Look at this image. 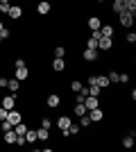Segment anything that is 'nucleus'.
<instances>
[{"label": "nucleus", "instance_id": "27", "mask_svg": "<svg viewBox=\"0 0 136 152\" xmlns=\"http://www.w3.org/2000/svg\"><path fill=\"white\" fill-rule=\"evenodd\" d=\"M66 55V48L64 45H57V48H55V57H64Z\"/></svg>", "mask_w": 136, "mask_h": 152}, {"label": "nucleus", "instance_id": "4", "mask_svg": "<svg viewBox=\"0 0 136 152\" xmlns=\"http://www.w3.org/2000/svg\"><path fill=\"white\" fill-rule=\"evenodd\" d=\"M111 45H113V39L111 37H100L97 39V50H111Z\"/></svg>", "mask_w": 136, "mask_h": 152}, {"label": "nucleus", "instance_id": "2", "mask_svg": "<svg viewBox=\"0 0 136 152\" xmlns=\"http://www.w3.org/2000/svg\"><path fill=\"white\" fill-rule=\"evenodd\" d=\"M7 123H9V125H18L20 121H23V116H20V111H16V109H9V111H7V118H5Z\"/></svg>", "mask_w": 136, "mask_h": 152}, {"label": "nucleus", "instance_id": "14", "mask_svg": "<svg viewBox=\"0 0 136 152\" xmlns=\"http://www.w3.org/2000/svg\"><path fill=\"white\" fill-rule=\"evenodd\" d=\"M2 134H5V143L7 145H16V139H18V136H16L14 129H7V132H2Z\"/></svg>", "mask_w": 136, "mask_h": 152}, {"label": "nucleus", "instance_id": "41", "mask_svg": "<svg viewBox=\"0 0 136 152\" xmlns=\"http://www.w3.org/2000/svg\"><path fill=\"white\" fill-rule=\"evenodd\" d=\"M97 2H104V0H97Z\"/></svg>", "mask_w": 136, "mask_h": 152}, {"label": "nucleus", "instance_id": "35", "mask_svg": "<svg viewBox=\"0 0 136 152\" xmlns=\"http://www.w3.org/2000/svg\"><path fill=\"white\" fill-rule=\"evenodd\" d=\"M5 118H7V109L0 107V121H5Z\"/></svg>", "mask_w": 136, "mask_h": 152}, {"label": "nucleus", "instance_id": "24", "mask_svg": "<svg viewBox=\"0 0 136 152\" xmlns=\"http://www.w3.org/2000/svg\"><path fill=\"white\" fill-rule=\"evenodd\" d=\"M82 86H84V84L79 82V80H73V82H71V89H73V93H79V91H82Z\"/></svg>", "mask_w": 136, "mask_h": 152}, {"label": "nucleus", "instance_id": "1", "mask_svg": "<svg viewBox=\"0 0 136 152\" xmlns=\"http://www.w3.org/2000/svg\"><path fill=\"white\" fill-rule=\"evenodd\" d=\"M118 16H120V25H123V27H132V25H134L136 14H132V12H127V9H125V12H120Z\"/></svg>", "mask_w": 136, "mask_h": 152}, {"label": "nucleus", "instance_id": "36", "mask_svg": "<svg viewBox=\"0 0 136 152\" xmlns=\"http://www.w3.org/2000/svg\"><path fill=\"white\" fill-rule=\"evenodd\" d=\"M0 37H2V41H5V39L9 37V30H7V27H2V32H0Z\"/></svg>", "mask_w": 136, "mask_h": 152}, {"label": "nucleus", "instance_id": "17", "mask_svg": "<svg viewBox=\"0 0 136 152\" xmlns=\"http://www.w3.org/2000/svg\"><path fill=\"white\" fill-rule=\"evenodd\" d=\"M48 139H50V129L39 127V129H36V141H48Z\"/></svg>", "mask_w": 136, "mask_h": 152}, {"label": "nucleus", "instance_id": "33", "mask_svg": "<svg viewBox=\"0 0 136 152\" xmlns=\"http://www.w3.org/2000/svg\"><path fill=\"white\" fill-rule=\"evenodd\" d=\"M14 66H16V68H23V66H25V59H16V61H14Z\"/></svg>", "mask_w": 136, "mask_h": 152}, {"label": "nucleus", "instance_id": "40", "mask_svg": "<svg viewBox=\"0 0 136 152\" xmlns=\"http://www.w3.org/2000/svg\"><path fill=\"white\" fill-rule=\"evenodd\" d=\"M0 43H2V37H0Z\"/></svg>", "mask_w": 136, "mask_h": 152}, {"label": "nucleus", "instance_id": "30", "mask_svg": "<svg viewBox=\"0 0 136 152\" xmlns=\"http://www.w3.org/2000/svg\"><path fill=\"white\" fill-rule=\"evenodd\" d=\"M41 127H45V129H50V127H52V121H50V118H43V121H41Z\"/></svg>", "mask_w": 136, "mask_h": 152}, {"label": "nucleus", "instance_id": "26", "mask_svg": "<svg viewBox=\"0 0 136 152\" xmlns=\"http://www.w3.org/2000/svg\"><path fill=\"white\" fill-rule=\"evenodd\" d=\"M89 125H91L89 116H79V127H89Z\"/></svg>", "mask_w": 136, "mask_h": 152}, {"label": "nucleus", "instance_id": "9", "mask_svg": "<svg viewBox=\"0 0 136 152\" xmlns=\"http://www.w3.org/2000/svg\"><path fill=\"white\" fill-rule=\"evenodd\" d=\"M14 77H16L18 82H25L27 77H30V70H27V66H23V68H16V73H14Z\"/></svg>", "mask_w": 136, "mask_h": 152}, {"label": "nucleus", "instance_id": "25", "mask_svg": "<svg viewBox=\"0 0 136 152\" xmlns=\"http://www.w3.org/2000/svg\"><path fill=\"white\" fill-rule=\"evenodd\" d=\"M123 148H127V150H129V148H134V136H132V134L123 139Z\"/></svg>", "mask_w": 136, "mask_h": 152}, {"label": "nucleus", "instance_id": "37", "mask_svg": "<svg viewBox=\"0 0 136 152\" xmlns=\"http://www.w3.org/2000/svg\"><path fill=\"white\" fill-rule=\"evenodd\" d=\"M0 86H2V89H7V77H0Z\"/></svg>", "mask_w": 136, "mask_h": 152}, {"label": "nucleus", "instance_id": "29", "mask_svg": "<svg viewBox=\"0 0 136 152\" xmlns=\"http://www.w3.org/2000/svg\"><path fill=\"white\" fill-rule=\"evenodd\" d=\"M125 41H127V43H134V41H136V32H127Z\"/></svg>", "mask_w": 136, "mask_h": 152}, {"label": "nucleus", "instance_id": "12", "mask_svg": "<svg viewBox=\"0 0 136 152\" xmlns=\"http://www.w3.org/2000/svg\"><path fill=\"white\" fill-rule=\"evenodd\" d=\"M86 25L95 32V30H100V27H102V20H100V16H91V18L86 20Z\"/></svg>", "mask_w": 136, "mask_h": 152}, {"label": "nucleus", "instance_id": "18", "mask_svg": "<svg viewBox=\"0 0 136 152\" xmlns=\"http://www.w3.org/2000/svg\"><path fill=\"white\" fill-rule=\"evenodd\" d=\"M73 114H75V116H86V107H84V102H75V107H73Z\"/></svg>", "mask_w": 136, "mask_h": 152}, {"label": "nucleus", "instance_id": "32", "mask_svg": "<svg viewBox=\"0 0 136 152\" xmlns=\"http://www.w3.org/2000/svg\"><path fill=\"white\" fill-rule=\"evenodd\" d=\"M79 132V127L77 125H73V123H71V127H68V134H77Z\"/></svg>", "mask_w": 136, "mask_h": 152}, {"label": "nucleus", "instance_id": "10", "mask_svg": "<svg viewBox=\"0 0 136 152\" xmlns=\"http://www.w3.org/2000/svg\"><path fill=\"white\" fill-rule=\"evenodd\" d=\"M84 107H86V111H89V109L100 107V102H97V98H95V95H86V98H84Z\"/></svg>", "mask_w": 136, "mask_h": 152}, {"label": "nucleus", "instance_id": "39", "mask_svg": "<svg viewBox=\"0 0 136 152\" xmlns=\"http://www.w3.org/2000/svg\"><path fill=\"white\" fill-rule=\"evenodd\" d=\"M0 2H9V0H0Z\"/></svg>", "mask_w": 136, "mask_h": 152}, {"label": "nucleus", "instance_id": "11", "mask_svg": "<svg viewBox=\"0 0 136 152\" xmlns=\"http://www.w3.org/2000/svg\"><path fill=\"white\" fill-rule=\"evenodd\" d=\"M7 16H9V18H14V20H18L20 16H23V9H20V7H16V5H9V12H7Z\"/></svg>", "mask_w": 136, "mask_h": 152}, {"label": "nucleus", "instance_id": "19", "mask_svg": "<svg viewBox=\"0 0 136 152\" xmlns=\"http://www.w3.org/2000/svg\"><path fill=\"white\" fill-rule=\"evenodd\" d=\"M82 57H84L86 61H95V59H97V52H95V50H91V48H86V50L82 52Z\"/></svg>", "mask_w": 136, "mask_h": 152}, {"label": "nucleus", "instance_id": "6", "mask_svg": "<svg viewBox=\"0 0 136 152\" xmlns=\"http://www.w3.org/2000/svg\"><path fill=\"white\" fill-rule=\"evenodd\" d=\"M0 107H5L7 111H9V109H14L16 107V95H5V98H2V102H0Z\"/></svg>", "mask_w": 136, "mask_h": 152}, {"label": "nucleus", "instance_id": "3", "mask_svg": "<svg viewBox=\"0 0 136 152\" xmlns=\"http://www.w3.org/2000/svg\"><path fill=\"white\" fill-rule=\"evenodd\" d=\"M86 116H89L91 118V123H100L104 118V111L100 107H95V109H89V111H86Z\"/></svg>", "mask_w": 136, "mask_h": 152}, {"label": "nucleus", "instance_id": "21", "mask_svg": "<svg viewBox=\"0 0 136 152\" xmlns=\"http://www.w3.org/2000/svg\"><path fill=\"white\" fill-rule=\"evenodd\" d=\"M100 37H111L113 39V27L111 25H102L100 27Z\"/></svg>", "mask_w": 136, "mask_h": 152}, {"label": "nucleus", "instance_id": "8", "mask_svg": "<svg viewBox=\"0 0 136 152\" xmlns=\"http://www.w3.org/2000/svg\"><path fill=\"white\" fill-rule=\"evenodd\" d=\"M52 70H55V73H64V70H66L64 57H55V61H52Z\"/></svg>", "mask_w": 136, "mask_h": 152}, {"label": "nucleus", "instance_id": "13", "mask_svg": "<svg viewBox=\"0 0 136 152\" xmlns=\"http://www.w3.org/2000/svg\"><path fill=\"white\" fill-rule=\"evenodd\" d=\"M7 89L12 91L14 95H18V91H20V82L16 80V77H14V80H7Z\"/></svg>", "mask_w": 136, "mask_h": 152}, {"label": "nucleus", "instance_id": "15", "mask_svg": "<svg viewBox=\"0 0 136 152\" xmlns=\"http://www.w3.org/2000/svg\"><path fill=\"white\" fill-rule=\"evenodd\" d=\"M71 118H68V116H59V118H57V127H59V129H68V127H71Z\"/></svg>", "mask_w": 136, "mask_h": 152}, {"label": "nucleus", "instance_id": "31", "mask_svg": "<svg viewBox=\"0 0 136 152\" xmlns=\"http://www.w3.org/2000/svg\"><path fill=\"white\" fill-rule=\"evenodd\" d=\"M9 12V2H0V14H7Z\"/></svg>", "mask_w": 136, "mask_h": 152}, {"label": "nucleus", "instance_id": "20", "mask_svg": "<svg viewBox=\"0 0 136 152\" xmlns=\"http://www.w3.org/2000/svg\"><path fill=\"white\" fill-rule=\"evenodd\" d=\"M14 132H16V136H25V132H27V125H23V121H20L18 125H14Z\"/></svg>", "mask_w": 136, "mask_h": 152}, {"label": "nucleus", "instance_id": "5", "mask_svg": "<svg viewBox=\"0 0 136 152\" xmlns=\"http://www.w3.org/2000/svg\"><path fill=\"white\" fill-rule=\"evenodd\" d=\"M50 9H52V5L48 2V0H39V5H36V14H39V16L50 14Z\"/></svg>", "mask_w": 136, "mask_h": 152}, {"label": "nucleus", "instance_id": "7", "mask_svg": "<svg viewBox=\"0 0 136 152\" xmlns=\"http://www.w3.org/2000/svg\"><path fill=\"white\" fill-rule=\"evenodd\" d=\"M45 104H48V107H50V109H57L59 104H61V98H59L57 93H50V95H48V98H45Z\"/></svg>", "mask_w": 136, "mask_h": 152}, {"label": "nucleus", "instance_id": "22", "mask_svg": "<svg viewBox=\"0 0 136 152\" xmlns=\"http://www.w3.org/2000/svg\"><path fill=\"white\" fill-rule=\"evenodd\" d=\"M36 141V129H30L27 127V132H25V143H34Z\"/></svg>", "mask_w": 136, "mask_h": 152}, {"label": "nucleus", "instance_id": "38", "mask_svg": "<svg viewBox=\"0 0 136 152\" xmlns=\"http://www.w3.org/2000/svg\"><path fill=\"white\" fill-rule=\"evenodd\" d=\"M2 27H5V25H2V20H0V32H2Z\"/></svg>", "mask_w": 136, "mask_h": 152}, {"label": "nucleus", "instance_id": "34", "mask_svg": "<svg viewBox=\"0 0 136 152\" xmlns=\"http://www.w3.org/2000/svg\"><path fill=\"white\" fill-rule=\"evenodd\" d=\"M0 127H2V132H7V129H14V127L9 125V123H7V121H2V125H0Z\"/></svg>", "mask_w": 136, "mask_h": 152}, {"label": "nucleus", "instance_id": "16", "mask_svg": "<svg viewBox=\"0 0 136 152\" xmlns=\"http://www.w3.org/2000/svg\"><path fill=\"white\" fill-rule=\"evenodd\" d=\"M95 84L104 91L107 86H109V77H107V75H95Z\"/></svg>", "mask_w": 136, "mask_h": 152}, {"label": "nucleus", "instance_id": "23", "mask_svg": "<svg viewBox=\"0 0 136 152\" xmlns=\"http://www.w3.org/2000/svg\"><path fill=\"white\" fill-rule=\"evenodd\" d=\"M125 2H127V0H113V12L116 14L125 12Z\"/></svg>", "mask_w": 136, "mask_h": 152}, {"label": "nucleus", "instance_id": "28", "mask_svg": "<svg viewBox=\"0 0 136 152\" xmlns=\"http://www.w3.org/2000/svg\"><path fill=\"white\" fill-rule=\"evenodd\" d=\"M107 77H109V84H116V82H118V73H116V70H111Z\"/></svg>", "mask_w": 136, "mask_h": 152}]
</instances>
